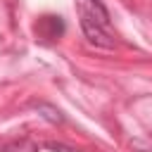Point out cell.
<instances>
[{
	"mask_svg": "<svg viewBox=\"0 0 152 152\" xmlns=\"http://www.w3.org/2000/svg\"><path fill=\"white\" fill-rule=\"evenodd\" d=\"M33 109L50 124H64V114L52 104V102H33Z\"/></svg>",
	"mask_w": 152,
	"mask_h": 152,
	"instance_id": "3957f363",
	"label": "cell"
},
{
	"mask_svg": "<svg viewBox=\"0 0 152 152\" xmlns=\"http://www.w3.org/2000/svg\"><path fill=\"white\" fill-rule=\"evenodd\" d=\"M64 31H66V24L59 14H48V17H40L36 21V33L43 40H57Z\"/></svg>",
	"mask_w": 152,
	"mask_h": 152,
	"instance_id": "7a4b0ae2",
	"label": "cell"
},
{
	"mask_svg": "<svg viewBox=\"0 0 152 152\" xmlns=\"http://www.w3.org/2000/svg\"><path fill=\"white\" fill-rule=\"evenodd\" d=\"M2 152H38V145L28 138H17L2 145Z\"/></svg>",
	"mask_w": 152,
	"mask_h": 152,
	"instance_id": "277c9868",
	"label": "cell"
},
{
	"mask_svg": "<svg viewBox=\"0 0 152 152\" xmlns=\"http://www.w3.org/2000/svg\"><path fill=\"white\" fill-rule=\"evenodd\" d=\"M78 17H81V31L95 48H114L112 36V17L104 5V0H81L78 2Z\"/></svg>",
	"mask_w": 152,
	"mask_h": 152,
	"instance_id": "6da1fadb",
	"label": "cell"
},
{
	"mask_svg": "<svg viewBox=\"0 0 152 152\" xmlns=\"http://www.w3.org/2000/svg\"><path fill=\"white\" fill-rule=\"evenodd\" d=\"M48 147L55 150V152H74V150H69V147H64V145H57V142H48Z\"/></svg>",
	"mask_w": 152,
	"mask_h": 152,
	"instance_id": "5b68a950",
	"label": "cell"
}]
</instances>
